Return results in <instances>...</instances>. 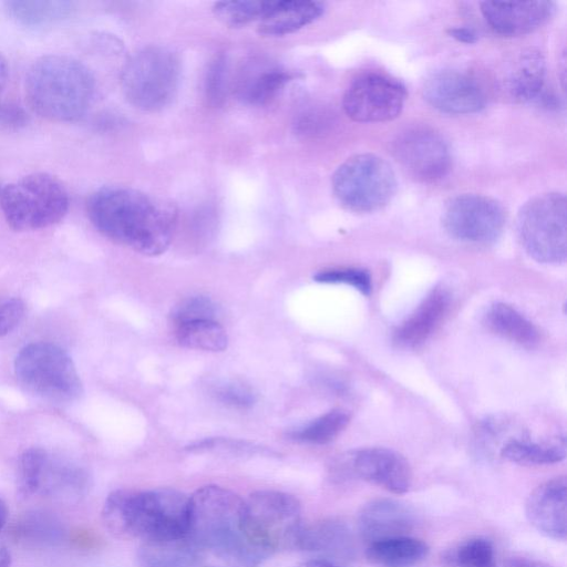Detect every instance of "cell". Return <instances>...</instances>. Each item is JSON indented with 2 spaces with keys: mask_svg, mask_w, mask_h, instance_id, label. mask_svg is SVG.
I'll return each mask as SVG.
<instances>
[{
  "mask_svg": "<svg viewBox=\"0 0 567 567\" xmlns=\"http://www.w3.org/2000/svg\"><path fill=\"white\" fill-rule=\"evenodd\" d=\"M29 122L25 110L11 101L0 100V130L17 131Z\"/></svg>",
  "mask_w": 567,
  "mask_h": 567,
  "instance_id": "42",
  "label": "cell"
},
{
  "mask_svg": "<svg viewBox=\"0 0 567 567\" xmlns=\"http://www.w3.org/2000/svg\"><path fill=\"white\" fill-rule=\"evenodd\" d=\"M23 301L14 296L0 295V338L13 331L24 316Z\"/></svg>",
  "mask_w": 567,
  "mask_h": 567,
  "instance_id": "41",
  "label": "cell"
},
{
  "mask_svg": "<svg viewBox=\"0 0 567 567\" xmlns=\"http://www.w3.org/2000/svg\"><path fill=\"white\" fill-rule=\"evenodd\" d=\"M228 63L224 55L216 56L209 64L205 79L206 97L210 104L220 105L227 91Z\"/></svg>",
  "mask_w": 567,
  "mask_h": 567,
  "instance_id": "39",
  "label": "cell"
},
{
  "mask_svg": "<svg viewBox=\"0 0 567 567\" xmlns=\"http://www.w3.org/2000/svg\"><path fill=\"white\" fill-rule=\"evenodd\" d=\"M90 477L75 462L45 450L39 480V491L58 498H78L86 492Z\"/></svg>",
  "mask_w": 567,
  "mask_h": 567,
  "instance_id": "21",
  "label": "cell"
},
{
  "mask_svg": "<svg viewBox=\"0 0 567 567\" xmlns=\"http://www.w3.org/2000/svg\"><path fill=\"white\" fill-rule=\"evenodd\" d=\"M178 343L189 349L224 351L228 344L225 329L214 320H196L175 326Z\"/></svg>",
  "mask_w": 567,
  "mask_h": 567,
  "instance_id": "29",
  "label": "cell"
},
{
  "mask_svg": "<svg viewBox=\"0 0 567 567\" xmlns=\"http://www.w3.org/2000/svg\"><path fill=\"white\" fill-rule=\"evenodd\" d=\"M271 1H221L215 3V17L224 24L233 28L260 21Z\"/></svg>",
  "mask_w": 567,
  "mask_h": 567,
  "instance_id": "34",
  "label": "cell"
},
{
  "mask_svg": "<svg viewBox=\"0 0 567 567\" xmlns=\"http://www.w3.org/2000/svg\"><path fill=\"white\" fill-rule=\"evenodd\" d=\"M9 69L6 59L0 54V95L8 82Z\"/></svg>",
  "mask_w": 567,
  "mask_h": 567,
  "instance_id": "46",
  "label": "cell"
},
{
  "mask_svg": "<svg viewBox=\"0 0 567 567\" xmlns=\"http://www.w3.org/2000/svg\"><path fill=\"white\" fill-rule=\"evenodd\" d=\"M144 567H196L197 548L186 538L158 544H146L140 553Z\"/></svg>",
  "mask_w": 567,
  "mask_h": 567,
  "instance_id": "30",
  "label": "cell"
},
{
  "mask_svg": "<svg viewBox=\"0 0 567 567\" xmlns=\"http://www.w3.org/2000/svg\"><path fill=\"white\" fill-rule=\"evenodd\" d=\"M8 518V508L4 502L0 498V530L3 528Z\"/></svg>",
  "mask_w": 567,
  "mask_h": 567,
  "instance_id": "48",
  "label": "cell"
},
{
  "mask_svg": "<svg viewBox=\"0 0 567 567\" xmlns=\"http://www.w3.org/2000/svg\"><path fill=\"white\" fill-rule=\"evenodd\" d=\"M0 205L11 228L32 231L63 219L70 198L66 188L55 176L32 173L2 187Z\"/></svg>",
  "mask_w": 567,
  "mask_h": 567,
  "instance_id": "5",
  "label": "cell"
},
{
  "mask_svg": "<svg viewBox=\"0 0 567 567\" xmlns=\"http://www.w3.org/2000/svg\"><path fill=\"white\" fill-rule=\"evenodd\" d=\"M503 567H551L548 564L525 556H514L506 559Z\"/></svg>",
  "mask_w": 567,
  "mask_h": 567,
  "instance_id": "43",
  "label": "cell"
},
{
  "mask_svg": "<svg viewBox=\"0 0 567 567\" xmlns=\"http://www.w3.org/2000/svg\"><path fill=\"white\" fill-rule=\"evenodd\" d=\"M11 564V555L6 547L0 546V567H9Z\"/></svg>",
  "mask_w": 567,
  "mask_h": 567,
  "instance_id": "47",
  "label": "cell"
},
{
  "mask_svg": "<svg viewBox=\"0 0 567 567\" xmlns=\"http://www.w3.org/2000/svg\"><path fill=\"white\" fill-rule=\"evenodd\" d=\"M295 567H341L331 560L327 559H311L303 561Z\"/></svg>",
  "mask_w": 567,
  "mask_h": 567,
  "instance_id": "45",
  "label": "cell"
},
{
  "mask_svg": "<svg viewBox=\"0 0 567 567\" xmlns=\"http://www.w3.org/2000/svg\"><path fill=\"white\" fill-rule=\"evenodd\" d=\"M297 547L333 560H349L355 555V542L351 529L336 519L302 526Z\"/></svg>",
  "mask_w": 567,
  "mask_h": 567,
  "instance_id": "20",
  "label": "cell"
},
{
  "mask_svg": "<svg viewBox=\"0 0 567 567\" xmlns=\"http://www.w3.org/2000/svg\"><path fill=\"white\" fill-rule=\"evenodd\" d=\"M291 80L292 73L281 66L257 62L245 68L235 90L243 102L249 105H264Z\"/></svg>",
  "mask_w": 567,
  "mask_h": 567,
  "instance_id": "23",
  "label": "cell"
},
{
  "mask_svg": "<svg viewBox=\"0 0 567 567\" xmlns=\"http://www.w3.org/2000/svg\"><path fill=\"white\" fill-rule=\"evenodd\" d=\"M553 1H484L481 12L488 25L497 33L517 37L530 33L554 16Z\"/></svg>",
  "mask_w": 567,
  "mask_h": 567,
  "instance_id": "16",
  "label": "cell"
},
{
  "mask_svg": "<svg viewBox=\"0 0 567 567\" xmlns=\"http://www.w3.org/2000/svg\"><path fill=\"white\" fill-rule=\"evenodd\" d=\"M451 37L464 43H474L477 40V34L472 28L457 27L449 31Z\"/></svg>",
  "mask_w": 567,
  "mask_h": 567,
  "instance_id": "44",
  "label": "cell"
},
{
  "mask_svg": "<svg viewBox=\"0 0 567 567\" xmlns=\"http://www.w3.org/2000/svg\"><path fill=\"white\" fill-rule=\"evenodd\" d=\"M102 517L110 532L146 544L186 538L189 496L172 488L117 489L105 499Z\"/></svg>",
  "mask_w": 567,
  "mask_h": 567,
  "instance_id": "2",
  "label": "cell"
},
{
  "mask_svg": "<svg viewBox=\"0 0 567 567\" xmlns=\"http://www.w3.org/2000/svg\"><path fill=\"white\" fill-rule=\"evenodd\" d=\"M484 323L494 333L526 348H533L539 341V332L533 322L503 302H496L487 309Z\"/></svg>",
  "mask_w": 567,
  "mask_h": 567,
  "instance_id": "26",
  "label": "cell"
},
{
  "mask_svg": "<svg viewBox=\"0 0 567 567\" xmlns=\"http://www.w3.org/2000/svg\"><path fill=\"white\" fill-rule=\"evenodd\" d=\"M25 94L31 107L55 122H74L91 107L95 80L81 61L61 54L37 59L25 75Z\"/></svg>",
  "mask_w": 567,
  "mask_h": 567,
  "instance_id": "4",
  "label": "cell"
},
{
  "mask_svg": "<svg viewBox=\"0 0 567 567\" xmlns=\"http://www.w3.org/2000/svg\"><path fill=\"white\" fill-rule=\"evenodd\" d=\"M181 80V61L161 45L145 47L130 56L121 72V86L135 107L155 112L174 100Z\"/></svg>",
  "mask_w": 567,
  "mask_h": 567,
  "instance_id": "7",
  "label": "cell"
},
{
  "mask_svg": "<svg viewBox=\"0 0 567 567\" xmlns=\"http://www.w3.org/2000/svg\"><path fill=\"white\" fill-rule=\"evenodd\" d=\"M349 421L350 414L346 410L334 409L292 431L289 436L302 443L326 444L334 440L344 430Z\"/></svg>",
  "mask_w": 567,
  "mask_h": 567,
  "instance_id": "31",
  "label": "cell"
},
{
  "mask_svg": "<svg viewBox=\"0 0 567 567\" xmlns=\"http://www.w3.org/2000/svg\"><path fill=\"white\" fill-rule=\"evenodd\" d=\"M427 554V544L409 535L371 542L365 550L367 559L379 567H413Z\"/></svg>",
  "mask_w": 567,
  "mask_h": 567,
  "instance_id": "25",
  "label": "cell"
},
{
  "mask_svg": "<svg viewBox=\"0 0 567 567\" xmlns=\"http://www.w3.org/2000/svg\"><path fill=\"white\" fill-rule=\"evenodd\" d=\"M392 154L402 169L419 182H435L445 176L451 166L444 140L423 126L399 133L392 142Z\"/></svg>",
  "mask_w": 567,
  "mask_h": 567,
  "instance_id": "14",
  "label": "cell"
},
{
  "mask_svg": "<svg viewBox=\"0 0 567 567\" xmlns=\"http://www.w3.org/2000/svg\"><path fill=\"white\" fill-rule=\"evenodd\" d=\"M423 96L434 109L449 114H468L482 110L486 97L478 82L462 71L442 70L424 82Z\"/></svg>",
  "mask_w": 567,
  "mask_h": 567,
  "instance_id": "15",
  "label": "cell"
},
{
  "mask_svg": "<svg viewBox=\"0 0 567 567\" xmlns=\"http://www.w3.org/2000/svg\"><path fill=\"white\" fill-rule=\"evenodd\" d=\"M215 316L216 308L214 302L202 296L183 300L172 312L175 326L196 320H214Z\"/></svg>",
  "mask_w": 567,
  "mask_h": 567,
  "instance_id": "38",
  "label": "cell"
},
{
  "mask_svg": "<svg viewBox=\"0 0 567 567\" xmlns=\"http://www.w3.org/2000/svg\"><path fill=\"white\" fill-rule=\"evenodd\" d=\"M243 524L247 539L269 555L297 547L302 528L300 504L284 492H254L244 501Z\"/></svg>",
  "mask_w": 567,
  "mask_h": 567,
  "instance_id": "8",
  "label": "cell"
},
{
  "mask_svg": "<svg viewBox=\"0 0 567 567\" xmlns=\"http://www.w3.org/2000/svg\"><path fill=\"white\" fill-rule=\"evenodd\" d=\"M336 475H352L393 494L412 485V470L404 456L385 447H364L344 453L332 465Z\"/></svg>",
  "mask_w": 567,
  "mask_h": 567,
  "instance_id": "13",
  "label": "cell"
},
{
  "mask_svg": "<svg viewBox=\"0 0 567 567\" xmlns=\"http://www.w3.org/2000/svg\"><path fill=\"white\" fill-rule=\"evenodd\" d=\"M244 499L216 485L198 488L189 497L186 539L228 561L256 567L270 555L254 546L244 532Z\"/></svg>",
  "mask_w": 567,
  "mask_h": 567,
  "instance_id": "3",
  "label": "cell"
},
{
  "mask_svg": "<svg viewBox=\"0 0 567 567\" xmlns=\"http://www.w3.org/2000/svg\"><path fill=\"white\" fill-rule=\"evenodd\" d=\"M443 227L461 241L491 244L497 240L505 225V212L496 200L476 194L451 198L443 210Z\"/></svg>",
  "mask_w": 567,
  "mask_h": 567,
  "instance_id": "11",
  "label": "cell"
},
{
  "mask_svg": "<svg viewBox=\"0 0 567 567\" xmlns=\"http://www.w3.org/2000/svg\"><path fill=\"white\" fill-rule=\"evenodd\" d=\"M406 99L405 87L395 79L380 73H364L348 86L342 105L355 122L375 123L395 118Z\"/></svg>",
  "mask_w": 567,
  "mask_h": 567,
  "instance_id": "12",
  "label": "cell"
},
{
  "mask_svg": "<svg viewBox=\"0 0 567 567\" xmlns=\"http://www.w3.org/2000/svg\"><path fill=\"white\" fill-rule=\"evenodd\" d=\"M13 367L21 386L41 400L70 403L82 394V382L71 357L54 343L24 346Z\"/></svg>",
  "mask_w": 567,
  "mask_h": 567,
  "instance_id": "6",
  "label": "cell"
},
{
  "mask_svg": "<svg viewBox=\"0 0 567 567\" xmlns=\"http://www.w3.org/2000/svg\"><path fill=\"white\" fill-rule=\"evenodd\" d=\"M545 59L534 49L520 53L506 82L511 97L516 102L535 99L542 91L545 81Z\"/></svg>",
  "mask_w": 567,
  "mask_h": 567,
  "instance_id": "27",
  "label": "cell"
},
{
  "mask_svg": "<svg viewBox=\"0 0 567 567\" xmlns=\"http://www.w3.org/2000/svg\"><path fill=\"white\" fill-rule=\"evenodd\" d=\"M44 453V449L31 447L21 454L18 465V489L22 497H29L39 491Z\"/></svg>",
  "mask_w": 567,
  "mask_h": 567,
  "instance_id": "35",
  "label": "cell"
},
{
  "mask_svg": "<svg viewBox=\"0 0 567 567\" xmlns=\"http://www.w3.org/2000/svg\"><path fill=\"white\" fill-rule=\"evenodd\" d=\"M416 525L414 509L392 498H375L364 504L358 515L361 536L370 543L408 535Z\"/></svg>",
  "mask_w": 567,
  "mask_h": 567,
  "instance_id": "18",
  "label": "cell"
},
{
  "mask_svg": "<svg viewBox=\"0 0 567 567\" xmlns=\"http://www.w3.org/2000/svg\"><path fill=\"white\" fill-rule=\"evenodd\" d=\"M566 504V477H555L530 492L525 504L526 517L539 533L556 540H565Z\"/></svg>",
  "mask_w": 567,
  "mask_h": 567,
  "instance_id": "17",
  "label": "cell"
},
{
  "mask_svg": "<svg viewBox=\"0 0 567 567\" xmlns=\"http://www.w3.org/2000/svg\"><path fill=\"white\" fill-rule=\"evenodd\" d=\"M332 190L348 210L372 213L391 202L396 190V178L383 158L369 153L358 154L336 169Z\"/></svg>",
  "mask_w": 567,
  "mask_h": 567,
  "instance_id": "9",
  "label": "cell"
},
{
  "mask_svg": "<svg viewBox=\"0 0 567 567\" xmlns=\"http://www.w3.org/2000/svg\"><path fill=\"white\" fill-rule=\"evenodd\" d=\"M450 295L443 288L433 289L416 309L396 328L393 341L401 348L422 344L447 312Z\"/></svg>",
  "mask_w": 567,
  "mask_h": 567,
  "instance_id": "19",
  "label": "cell"
},
{
  "mask_svg": "<svg viewBox=\"0 0 567 567\" xmlns=\"http://www.w3.org/2000/svg\"><path fill=\"white\" fill-rule=\"evenodd\" d=\"M213 395L220 403L234 409H250L257 402V393L247 384L237 381L215 385Z\"/></svg>",
  "mask_w": 567,
  "mask_h": 567,
  "instance_id": "36",
  "label": "cell"
},
{
  "mask_svg": "<svg viewBox=\"0 0 567 567\" xmlns=\"http://www.w3.org/2000/svg\"><path fill=\"white\" fill-rule=\"evenodd\" d=\"M447 567H497L493 543L483 536L470 537L446 553Z\"/></svg>",
  "mask_w": 567,
  "mask_h": 567,
  "instance_id": "32",
  "label": "cell"
},
{
  "mask_svg": "<svg viewBox=\"0 0 567 567\" xmlns=\"http://www.w3.org/2000/svg\"><path fill=\"white\" fill-rule=\"evenodd\" d=\"M517 233L527 254L538 262H564L567 257L565 195L547 193L526 202L518 212Z\"/></svg>",
  "mask_w": 567,
  "mask_h": 567,
  "instance_id": "10",
  "label": "cell"
},
{
  "mask_svg": "<svg viewBox=\"0 0 567 567\" xmlns=\"http://www.w3.org/2000/svg\"><path fill=\"white\" fill-rule=\"evenodd\" d=\"M1 189H2V187H1V185H0V194H1Z\"/></svg>",
  "mask_w": 567,
  "mask_h": 567,
  "instance_id": "49",
  "label": "cell"
},
{
  "mask_svg": "<svg viewBox=\"0 0 567 567\" xmlns=\"http://www.w3.org/2000/svg\"><path fill=\"white\" fill-rule=\"evenodd\" d=\"M87 215L102 235L146 256L167 249L176 223L171 203L125 186L95 190L87 202Z\"/></svg>",
  "mask_w": 567,
  "mask_h": 567,
  "instance_id": "1",
  "label": "cell"
},
{
  "mask_svg": "<svg viewBox=\"0 0 567 567\" xmlns=\"http://www.w3.org/2000/svg\"><path fill=\"white\" fill-rule=\"evenodd\" d=\"M8 16L30 30H45L68 20L74 3L65 0H10L4 3Z\"/></svg>",
  "mask_w": 567,
  "mask_h": 567,
  "instance_id": "24",
  "label": "cell"
},
{
  "mask_svg": "<svg viewBox=\"0 0 567 567\" xmlns=\"http://www.w3.org/2000/svg\"><path fill=\"white\" fill-rule=\"evenodd\" d=\"M315 280L326 284L349 285L362 295L369 296L372 290L370 274L360 268H338L320 271L315 276Z\"/></svg>",
  "mask_w": 567,
  "mask_h": 567,
  "instance_id": "37",
  "label": "cell"
},
{
  "mask_svg": "<svg viewBox=\"0 0 567 567\" xmlns=\"http://www.w3.org/2000/svg\"><path fill=\"white\" fill-rule=\"evenodd\" d=\"M17 534L28 543L53 545L63 538L64 527L52 514L33 511L27 513L19 522Z\"/></svg>",
  "mask_w": 567,
  "mask_h": 567,
  "instance_id": "33",
  "label": "cell"
},
{
  "mask_svg": "<svg viewBox=\"0 0 567 567\" xmlns=\"http://www.w3.org/2000/svg\"><path fill=\"white\" fill-rule=\"evenodd\" d=\"M499 454L503 458L522 465H548L565 458L566 443L564 437L542 442L513 437L502 445Z\"/></svg>",
  "mask_w": 567,
  "mask_h": 567,
  "instance_id": "28",
  "label": "cell"
},
{
  "mask_svg": "<svg viewBox=\"0 0 567 567\" xmlns=\"http://www.w3.org/2000/svg\"><path fill=\"white\" fill-rule=\"evenodd\" d=\"M192 452L223 451L235 454H255L262 451L260 446L237 440L229 439H205L186 446Z\"/></svg>",
  "mask_w": 567,
  "mask_h": 567,
  "instance_id": "40",
  "label": "cell"
},
{
  "mask_svg": "<svg viewBox=\"0 0 567 567\" xmlns=\"http://www.w3.org/2000/svg\"><path fill=\"white\" fill-rule=\"evenodd\" d=\"M324 6L309 0H277L259 21L258 31L266 37H282L293 33L316 21Z\"/></svg>",
  "mask_w": 567,
  "mask_h": 567,
  "instance_id": "22",
  "label": "cell"
}]
</instances>
